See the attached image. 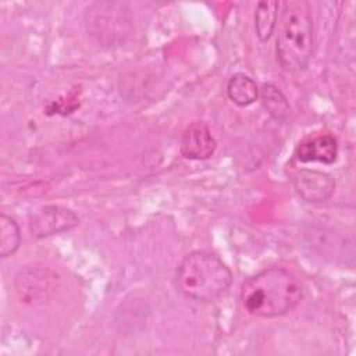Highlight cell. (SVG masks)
<instances>
[{
    "mask_svg": "<svg viewBox=\"0 0 356 356\" xmlns=\"http://www.w3.org/2000/svg\"><path fill=\"white\" fill-rule=\"evenodd\" d=\"M239 298L249 314L270 318L295 309L302 300V288L286 270L270 267L248 278L241 286Z\"/></svg>",
    "mask_w": 356,
    "mask_h": 356,
    "instance_id": "6da1fadb",
    "label": "cell"
},
{
    "mask_svg": "<svg viewBox=\"0 0 356 356\" xmlns=\"http://www.w3.org/2000/svg\"><path fill=\"white\" fill-rule=\"evenodd\" d=\"M277 31V60L288 72L303 71L313 56L314 33L310 6L305 0L280 4Z\"/></svg>",
    "mask_w": 356,
    "mask_h": 356,
    "instance_id": "7a4b0ae2",
    "label": "cell"
},
{
    "mask_svg": "<svg viewBox=\"0 0 356 356\" xmlns=\"http://www.w3.org/2000/svg\"><path fill=\"white\" fill-rule=\"evenodd\" d=\"M174 281L177 289L185 296L199 302H211L229 288L232 274L217 254L195 250L181 260Z\"/></svg>",
    "mask_w": 356,
    "mask_h": 356,
    "instance_id": "3957f363",
    "label": "cell"
},
{
    "mask_svg": "<svg viewBox=\"0 0 356 356\" xmlns=\"http://www.w3.org/2000/svg\"><path fill=\"white\" fill-rule=\"evenodd\" d=\"M57 286V274L43 264L25 266L14 280V289L21 303L40 305L51 298Z\"/></svg>",
    "mask_w": 356,
    "mask_h": 356,
    "instance_id": "277c9868",
    "label": "cell"
},
{
    "mask_svg": "<svg viewBox=\"0 0 356 356\" xmlns=\"http://www.w3.org/2000/svg\"><path fill=\"white\" fill-rule=\"evenodd\" d=\"M127 11L122 3H96L88 8L86 24L99 40L106 39L107 43H113L117 36L124 35L129 24Z\"/></svg>",
    "mask_w": 356,
    "mask_h": 356,
    "instance_id": "5b68a950",
    "label": "cell"
},
{
    "mask_svg": "<svg viewBox=\"0 0 356 356\" xmlns=\"http://www.w3.org/2000/svg\"><path fill=\"white\" fill-rule=\"evenodd\" d=\"M78 224L76 214L61 206H43L29 217V229L33 236L44 238L72 229Z\"/></svg>",
    "mask_w": 356,
    "mask_h": 356,
    "instance_id": "8992f818",
    "label": "cell"
},
{
    "mask_svg": "<svg viewBox=\"0 0 356 356\" xmlns=\"http://www.w3.org/2000/svg\"><path fill=\"white\" fill-rule=\"evenodd\" d=\"M292 184L298 195L310 203L328 200L335 191V179L331 174L317 170H299L293 174Z\"/></svg>",
    "mask_w": 356,
    "mask_h": 356,
    "instance_id": "52a82bcc",
    "label": "cell"
},
{
    "mask_svg": "<svg viewBox=\"0 0 356 356\" xmlns=\"http://www.w3.org/2000/svg\"><path fill=\"white\" fill-rule=\"evenodd\" d=\"M217 142L210 132V128L195 121L189 124L181 138V154L189 160H206L216 152Z\"/></svg>",
    "mask_w": 356,
    "mask_h": 356,
    "instance_id": "ba28073f",
    "label": "cell"
},
{
    "mask_svg": "<svg viewBox=\"0 0 356 356\" xmlns=\"http://www.w3.org/2000/svg\"><path fill=\"white\" fill-rule=\"evenodd\" d=\"M338 156L337 139L332 135H320L300 142L295 149V157L300 163L332 164Z\"/></svg>",
    "mask_w": 356,
    "mask_h": 356,
    "instance_id": "9c48e42d",
    "label": "cell"
},
{
    "mask_svg": "<svg viewBox=\"0 0 356 356\" xmlns=\"http://www.w3.org/2000/svg\"><path fill=\"white\" fill-rule=\"evenodd\" d=\"M227 95L229 100L234 102L236 106L245 107L252 104L257 99L259 88L250 76L238 72L228 79Z\"/></svg>",
    "mask_w": 356,
    "mask_h": 356,
    "instance_id": "30bf717a",
    "label": "cell"
},
{
    "mask_svg": "<svg viewBox=\"0 0 356 356\" xmlns=\"http://www.w3.org/2000/svg\"><path fill=\"white\" fill-rule=\"evenodd\" d=\"M280 3L260 1L254 11V31L260 42H267L277 25Z\"/></svg>",
    "mask_w": 356,
    "mask_h": 356,
    "instance_id": "8fae6325",
    "label": "cell"
},
{
    "mask_svg": "<svg viewBox=\"0 0 356 356\" xmlns=\"http://www.w3.org/2000/svg\"><path fill=\"white\" fill-rule=\"evenodd\" d=\"M263 107L275 120H285L289 114V103L285 95L273 83H264L259 89Z\"/></svg>",
    "mask_w": 356,
    "mask_h": 356,
    "instance_id": "7c38bea8",
    "label": "cell"
},
{
    "mask_svg": "<svg viewBox=\"0 0 356 356\" xmlns=\"http://www.w3.org/2000/svg\"><path fill=\"white\" fill-rule=\"evenodd\" d=\"M21 245L19 227L14 218L1 214L0 216V256L8 257L14 254Z\"/></svg>",
    "mask_w": 356,
    "mask_h": 356,
    "instance_id": "4fadbf2b",
    "label": "cell"
}]
</instances>
